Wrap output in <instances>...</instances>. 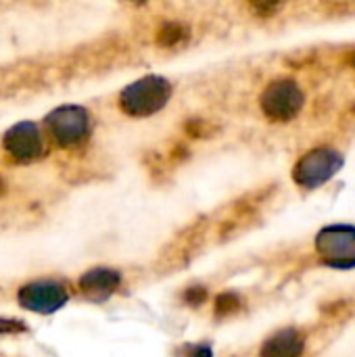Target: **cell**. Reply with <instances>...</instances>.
<instances>
[{"label": "cell", "mask_w": 355, "mask_h": 357, "mask_svg": "<svg viewBox=\"0 0 355 357\" xmlns=\"http://www.w3.org/2000/svg\"><path fill=\"white\" fill-rule=\"evenodd\" d=\"M121 284V276L115 270L109 268H94L90 272H86L80 278V289L82 293L92 299V301H105L109 299Z\"/></svg>", "instance_id": "ba28073f"}, {"label": "cell", "mask_w": 355, "mask_h": 357, "mask_svg": "<svg viewBox=\"0 0 355 357\" xmlns=\"http://www.w3.org/2000/svg\"><path fill=\"white\" fill-rule=\"evenodd\" d=\"M343 165V157L333 149H316L299 159L293 178L303 188H318L326 184Z\"/></svg>", "instance_id": "3957f363"}, {"label": "cell", "mask_w": 355, "mask_h": 357, "mask_svg": "<svg viewBox=\"0 0 355 357\" xmlns=\"http://www.w3.org/2000/svg\"><path fill=\"white\" fill-rule=\"evenodd\" d=\"M303 107V92L293 79L272 82L262 94V111L272 121H289Z\"/></svg>", "instance_id": "277c9868"}, {"label": "cell", "mask_w": 355, "mask_h": 357, "mask_svg": "<svg viewBox=\"0 0 355 357\" xmlns=\"http://www.w3.org/2000/svg\"><path fill=\"white\" fill-rule=\"evenodd\" d=\"M27 331V326L19 320L13 318H0V335H15V333H23Z\"/></svg>", "instance_id": "7c38bea8"}, {"label": "cell", "mask_w": 355, "mask_h": 357, "mask_svg": "<svg viewBox=\"0 0 355 357\" xmlns=\"http://www.w3.org/2000/svg\"><path fill=\"white\" fill-rule=\"evenodd\" d=\"M190 357H211V349L209 347H197L195 354H190Z\"/></svg>", "instance_id": "5bb4252c"}, {"label": "cell", "mask_w": 355, "mask_h": 357, "mask_svg": "<svg viewBox=\"0 0 355 357\" xmlns=\"http://www.w3.org/2000/svg\"><path fill=\"white\" fill-rule=\"evenodd\" d=\"M241 307V299L234 293H224L216 301V314L218 316H230Z\"/></svg>", "instance_id": "8fae6325"}, {"label": "cell", "mask_w": 355, "mask_h": 357, "mask_svg": "<svg viewBox=\"0 0 355 357\" xmlns=\"http://www.w3.org/2000/svg\"><path fill=\"white\" fill-rule=\"evenodd\" d=\"M19 303L36 314H52L67 303V291L63 284L52 280L29 282L17 293Z\"/></svg>", "instance_id": "8992f818"}, {"label": "cell", "mask_w": 355, "mask_h": 357, "mask_svg": "<svg viewBox=\"0 0 355 357\" xmlns=\"http://www.w3.org/2000/svg\"><path fill=\"white\" fill-rule=\"evenodd\" d=\"M205 297H207V291L203 287H190L184 295L186 303H190V305H199L201 301H205Z\"/></svg>", "instance_id": "4fadbf2b"}, {"label": "cell", "mask_w": 355, "mask_h": 357, "mask_svg": "<svg viewBox=\"0 0 355 357\" xmlns=\"http://www.w3.org/2000/svg\"><path fill=\"white\" fill-rule=\"evenodd\" d=\"M2 192H4V182L0 180V195H2Z\"/></svg>", "instance_id": "9a60e30c"}, {"label": "cell", "mask_w": 355, "mask_h": 357, "mask_svg": "<svg viewBox=\"0 0 355 357\" xmlns=\"http://www.w3.org/2000/svg\"><path fill=\"white\" fill-rule=\"evenodd\" d=\"M46 126L50 136L61 146H75L80 144L90 132V115L84 107L65 105L54 109L46 117Z\"/></svg>", "instance_id": "7a4b0ae2"}, {"label": "cell", "mask_w": 355, "mask_h": 357, "mask_svg": "<svg viewBox=\"0 0 355 357\" xmlns=\"http://www.w3.org/2000/svg\"><path fill=\"white\" fill-rule=\"evenodd\" d=\"M186 36H188V29L184 25H180V23H165L159 29V33H157V42L161 46H165V48H172V46L180 44Z\"/></svg>", "instance_id": "30bf717a"}, {"label": "cell", "mask_w": 355, "mask_h": 357, "mask_svg": "<svg viewBox=\"0 0 355 357\" xmlns=\"http://www.w3.org/2000/svg\"><path fill=\"white\" fill-rule=\"evenodd\" d=\"M303 345H305V343H303V337L299 335V331H295V328H285V331L272 335V337L264 343L259 356L299 357L303 354Z\"/></svg>", "instance_id": "9c48e42d"}, {"label": "cell", "mask_w": 355, "mask_h": 357, "mask_svg": "<svg viewBox=\"0 0 355 357\" xmlns=\"http://www.w3.org/2000/svg\"><path fill=\"white\" fill-rule=\"evenodd\" d=\"M316 249L328 266L349 268L355 266V228L331 226L316 238Z\"/></svg>", "instance_id": "5b68a950"}, {"label": "cell", "mask_w": 355, "mask_h": 357, "mask_svg": "<svg viewBox=\"0 0 355 357\" xmlns=\"http://www.w3.org/2000/svg\"><path fill=\"white\" fill-rule=\"evenodd\" d=\"M4 151L15 161H31L42 155V136L36 123L21 121L4 134Z\"/></svg>", "instance_id": "52a82bcc"}, {"label": "cell", "mask_w": 355, "mask_h": 357, "mask_svg": "<svg viewBox=\"0 0 355 357\" xmlns=\"http://www.w3.org/2000/svg\"><path fill=\"white\" fill-rule=\"evenodd\" d=\"M172 96V86L165 77L159 75H146L130 84L121 96L119 105L123 113L132 117H149L157 111H161Z\"/></svg>", "instance_id": "6da1fadb"}]
</instances>
